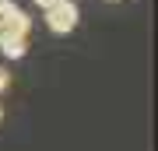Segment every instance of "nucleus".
Wrapping results in <instances>:
<instances>
[{
	"mask_svg": "<svg viewBox=\"0 0 158 151\" xmlns=\"http://www.w3.org/2000/svg\"><path fill=\"white\" fill-rule=\"evenodd\" d=\"M46 11V28H49L53 35H67L77 28L81 21V11L70 4V0H56V4H49V7H42Z\"/></svg>",
	"mask_w": 158,
	"mask_h": 151,
	"instance_id": "1",
	"label": "nucleus"
},
{
	"mask_svg": "<svg viewBox=\"0 0 158 151\" xmlns=\"http://www.w3.org/2000/svg\"><path fill=\"white\" fill-rule=\"evenodd\" d=\"M28 28H32V21H28V14L18 7V11L7 18L4 25H0V35H18V39H28Z\"/></svg>",
	"mask_w": 158,
	"mask_h": 151,
	"instance_id": "2",
	"label": "nucleus"
},
{
	"mask_svg": "<svg viewBox=\"0 0 158 151\" xmlns=\"http://www.w3.org/2000/svg\"><path fill=\"white\" fill-rule=\"evenodd\" d=\"M0 53L7 60H21L28 53V39H18V35H0Z\"/></svg>",
	"mask_w": 158,
	"mask_h": 151,
	"instance_id": "3",
	"label": "nucleus"
},
{
	"mask_svg": "<svg viewBox=\"0 0 158 151\" xmlns=\"http://www.w3.org/2000/svg\"><path fill=\"white\" fill-rule=\"evenodd\" d=\"M4 88H11V74H7V70H0V91H4Z\"/></svg>",
	"mask_w": 158,
	"mask_h": 151,
	"instance_id": "4",
	"label": "nucleus"
},
{
	"mask_svg": "<svg viewBox=\"0 0 158 151\" xmlns=\"http://www.w3.org/2000/svg\"><path fill=\"white\" fill-rule=\"evenodd\" d=\"M35 4H39V7H49V4H56V0H35Z\"/></svg>",
	"mask_w": 158,
	"mask_h": 151,
	"instance_id": "5",
	"label": "nucleus"
},
{
	"mask_svg": "<svg viewBox=\"0 0 158 151\" xmlns=\"http://www.w3.org/2000/svg\"><path fill=\"white\" fill-rule=\"evenodd\" d=\"M0 120H4V109H0Z\"/></svg>",
	"mask_w": 158,
	"mask_h": 151,
	"instance_id": "6",
	"label": "nucleus"
}]
</instances>
